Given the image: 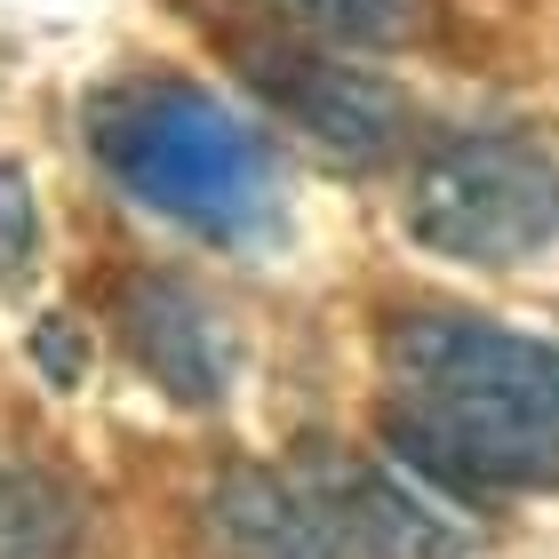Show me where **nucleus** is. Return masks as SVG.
Instances as JSON below:
<instances>
[{"mask_svg":"<svg viewBox=\"0 0 559 559\" xmlns=\"http://www.w3.org/2000/svg\"><path fill=\"white\" fill-rule=\"evenodd\" d=\"M392 431L455 488L559 479V344L479 312H400L384 328Z\"/></svg>","mask_w":559,"mask_h":559,"instance_id":"nucleus-1","label":"nucleus"},{"mask_svg":"<svg viewBox=\"0 0 559 559\" xmlns=\"http://www.w3.org/2000/svg\"><path fill=\"white\" fill-rule=\"evenodd\" d=\"M81 129H88V152L105 160V176L120 192L176 216L200 240L257 248L288 216V192H280V160H272L264 129H248L216 88L120 81L105 96H88Z\"/></svg>","mask_w":559,"mask_h":559,"instance_id":"nucleus-2","label":"nucleus"},{"mask_svg":"<svg viewBox=\"0 0 559 559\" xmlns=\"http://www.w3.org/2000/svg\"><path fill=\"white\" fill-rule=\"evenodd\" d=\"M216 559H455L464 536L376 464H240L200 503Z\"/></svg>","mask_w":559,"mask_h":559,"instance_id":"nucleus-3","label":"nucleus"},{"mask_svg":"<svg viewBox=\"0 0 559 559\" xmlns=\"http://www.w3.org/2000/svg\"><path fill=\"white\" fill-rule=\"evenodd\" d=\"M408 240L448 264H527L559 240V152L527 129H472L440 136L408 168L400 192Z\"/></svg>","mask_w":559,"mask_h":559,"instance_id":"nucleus-4","label":"nucleus"},{"mask_svg":"<svg viewBox=\"0 0 559 559\" xmlns=\"http://www.w3.org/2000/svg\"><path fill=\"white\" fill-rule=\"evenodd\" d=\"M240 72L257 81V96L288 120L304 144H320L328 160H352V168H376L408 144V96L376 72L344 64V57H320V48H272V40H248L240 48Z\"/></svg>","mask_w":559,"mask_h":559,"instance_id":"nucleus-5","label":"nucleus"},{"mask_svg":"<svg viewBox=\"0 0 559 559\" xmlns=\"http://www.w3.org/2000/svg\"><path fill=\"white\" fill-rule=\"evenodd\" d=\"M112 320H120L129 360L176 408H224V392H233V344H224V320L209 312L200 288H185L176 272H129L112 296Z\"/></svg>","mask_w":559,"mask_h":559,"instance_id":"nucleus-6","label":"nucleus"},{"mask_svg":"<svg viewBox=\"0 0 559 559\" xmlns=\"http://www.w3.org/2000/svg\"><path fill=\"white\" fill-rule=\"evenodd\" d=\"M81 544V503L40 472L0 464V559H64Z\"/></svg>","mask_w":559,"mask_h":559,"instance_id":"nucleus-7","label":"nucleus"},{"mask_svg":"<svg viewBox=\"0 0 559 559\" xmlns=\"http://www.w3.org/2000/svg\"><path fill=\"white\" fill-rule=\"evenodd\" d=\"M264 9L328 48H400L424 33V0H264Z\"/></svg>","mask_w":559,"mask_h":559,"instance_id":"nucleus-8","label":"nucleus"},{"mask_svg":"<svg viewBox=\"0 0 559 559\" xmlns=\"http://www.w3.org/2000/svg\"><path fill=\"white\" fill-rule=\"evenodd\" d=\"M33 280H40V200H33V176L0 160V288L24 296Z\"/></svg>","mask_w":559,"mask_h":559,"instance_id":"nucleus-9","label":"nucleus"},{"mask_svg":"<svg viewBox=\"0 0 559 559\" xmlns=\"http://www.w3.org/2000/svg\"><path fill=\"white\" fill-rule=\"evenodd\" d=\"M40 360H48V376H57V384H81V376H88V352L72 344V328H64V320H48V328H40Z\"/></svg>","mask_w":559,"mask_h":559,"instance_id":"nucleus-10","label":"nucleus"}]
</instances>
